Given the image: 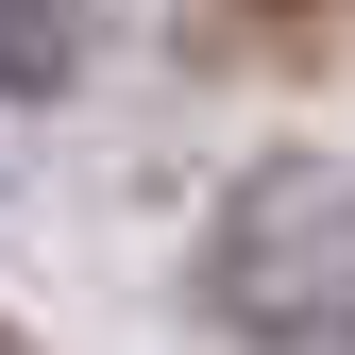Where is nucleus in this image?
Instances as JSON below:
<instances>
[{"label":"nucleus","mask_w":355,"mask_h":355,"mask_svg":"<svg viewBox=\"0 0 355 355\" xmlns=\"http://www.w3.org/2000/svg\"><path fill=\"white\" fill-rule=\"evenodd\" d=\"M85 51V0H0V102H51Z\"/></svg>","instance_id":"1"}]
</instances>
